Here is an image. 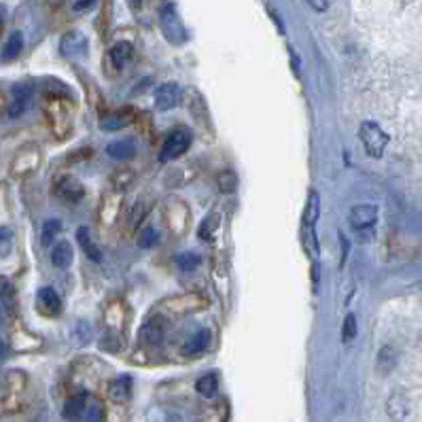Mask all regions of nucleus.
I'll return each mask as SVG.
<instances>
[{"label": "nucleus", "instance_id": "nucleus-1", "mask_svg": "<svg viewBox=\"0 0 422 422\" xmlns=\"http://www.w3.org/2000/svg\"><path fill=\"white\" fill-rule=\"evenodd\" d=\"M45 117L58 136H66L72 125V107L66 96H47Z\"/></svg>", "mask_w": 422, "mask_h": 422}, {"label": "nucleus", "instance_id": "nucleus-2", "mask_svg": "<svg viewBox=\"0 0 422 422\" xmlns=\"http://www.w3.org/2000/svg\"><path fill=\"white\" fill-rule=\"evenodd\" d=\"M359 138L365 147V153L374 160H380L390 143V136L376 121H363L359 127Z\"/></svg>", "mask_w": 422, "mask_h": 422}, {"label": "nucleus", "instance_id": "nucleus-3", "mask_svg": "<svg viewBox=\"0 0 422 422\" xmlns=\"http://www.w3.org/2000/svg\"><path fill=\"white\" fill-rule=\"evenodd\" d=\"M193 143V134L189 127H174L170 131V136L164 140V147L160 151V162L170 164L174 160H178L180 155L187 153V149Z\"/></svg>", "mask_w": 422, "mask_h": 422}, {"label": "nucleus", "instance_id": "nucleus-4", "mask_svg": "<svg viewBox=\"0 0 422 422\" xmlns=\"http://www.w3.org/2000/svg\"><path fill=\"white\" fill-rule=\"evenodd\" d=\"M160 25H162V34L166 36V41L170 45H182L187 41V32H184V25H182V19L176 11V5L168 3L162 13H160Z\"/></svg>", "mask_w": 422, "mask_h": 422}, {"label": "nucleus", "instance_id": "nucleus-5", "mask_svg": "<svg viewBox=\"0 0 422 422\" xmlns=\"http://www.w3.org/2000/svg\"><path fill=\"white\" fill-rule=\"evenodd\" d=\"M208 306V299L198 295V293H187V295H178V297H170L166 302L160 304V308L164 310V314L170 316H187L193 312H200Z\"/></svg>", "mask_w": 422, "mask_h": 422}, {"label": "nucleus", "instance_id": "nucleus-6", "mask_svg": "<svg viewBox=\"0 0 422 422\" xmlns=\"http://www.w3.org/2000/svg\"><path fill=\"white\" fill-rule=\"evenodd\" d=\"M39 166H41V151H39V147L30 145L15 155V160L11 164V176H15V178L32 176L39 170Z\"/></svg>", "mask_w": 422, "mask_h": 422}, {"label": "nucleus", "instance_id": "nucleus-7", "mask_svg": "<svg viewBox=\"0 0 422 422\" xmlns=\"http://www.w3.org/2000/svg\"><path fill=\"white\" fill-rule=\"evenodd\" d=\"M121 206H123V193L121 191H109L107 196L102 198L100 206H98V221L102 227H111L119 213H121Z\"/></svg>", "mask_w": 422, "mask_h": 422}, {"label": "nucleus", "instance_id": "nucleus-8", "mask_svg": "<svg viewBox=\"0 0 422 422\" xmlns=\"http://www.w3.org/2000/svg\"><path fill=\"white\" fill-rule=\"evenodd\" d=\"M36 310L47 319H58L62 314V299L51 286H43L36 293Z\"/></svg>", "mask_w": 422, "mask_h": 422}, {"label": "nucleus", "instance_id": "nucleus-9", "mask_svg": "<svg viewBox=\"0 0 422 422\" xmlns=\"http://www.w3.org/2000/svg\"><path fill=\"white\" fill-rule=\"evenodd\" d=\"M166 223L170 227L172 233L182 235L184 229L189 227V208L184 206L182 202L174 200L166 206Z\"/></svg>", "mask_w": 422, "mask_h": 422}, {"label": "nucleus", "instance_id": "nucleus-10", "mask_svg": "<svg viewBox=\"0 0 422 422\" xmlns=\"http://www.w3.org/2000/svg\"><path fill=\"white\" fill-rule=\"evenodd\" d=\"M136 121V111L134 109H119V111H109L100 117V129L104 131H119L127 127L129 123Z\"/></svg>", "mask_w": 422, "mask_h": 422}, {"label": "nucleus", "instance_id": "nucleus-11", "mask_svg": "<svg viewBox=\"0 0 422 422\" xmlns=\"http://www.w3.org/2000/svg\"><path fill=\"white\" fill-rule=\"evenodd\" d=\"M30 94H32V83L30 81H23V83H17L13 85V98L7 107V113L9 117H21L28 109V102H30Z\"/></svg>", "mask_w": 422, "mask_h": 422}, {"label": "nucleus", "instance_id": "nucleus-12", "mask_svg": "<svg viewBox=\"0 0 422 422\" xmlns=\"http://www.w3.org/2000/svg\"><path fill=\"white\" fill-rule=\"evenodd\" d=\"M60 54L68 60L87 54V39L81 32H66L60 41Z\"/></svg>", "mask_w": 422, "mask_h": 422}, {"label": "nucleus", "instance_id": "nucleus-13", "mask_svg": "<svg viewBox=\"0 0 422 422\" xmlns=\"http://www.w3.org/2000/svg\"><path fill=\"white\" fill-rule=\"evenodd\" d=\"M378 221V208L374 204H357L350 210V225L355 229H372Z\"/></svg>", "mask_w": 422, "mask_h": 422}, {"label": "nucleus", "instance_id": "nucleus-14", "mask_svg": "<svg viewBox=\"0 0 422 422\" xmlns=\"http://www.w3.org/2000/svg\"><path fill=\"white\" fill-rule=\"evenodd\" d=\"M153 100L160 111H172L180 102V87L176 83H162L160 87H155Z\"/></svg>", "mask_w": 422, "mask_h": 422}, {"label": "nucleus", "instance_id": "nucleus-15", "mask_svg": "<svg viewBox=\"0 0 422 422\" xmlns=\"http://www.w3.org/2000/svg\"><path fill=\"white\" fill-rule=\"evenodd\" d=\"M166 337V316L160 314V316H151V319L143 325L140 329V339L147 341V344L155 346V344H160V341Z\"/></svg>", "mask_w": 422, "mask_h": 422}, {"label": "nucleus", "instance_id": "nucleus-16", "mask_svg": "<svg viewBox=\"0 0 422 422\" xmlns=\"http://www.w3.org/2000/svg\"><path fill=\"white\" fill-rule=\"evenodd\" d=\"M56 191H58L60 198H64L66 202H72V204L81 202V200L85 198V193H87L85 184H83L81 180L72 178V176H64V178H60L58 184H56Z\"/></svg>", "mask_w": 422, "mask_h": 422}, {"label": "nucleus", "instance_id": "nucleus-17", "mask_svg": "<svg viewBox=\"0 0 422 422\" xmlns=\"http://www.w3.org/2000/svg\"><path fill=\"white\" fill-rule=\"evenodd\" d=\"M131 58V45L129 43H117L109 49V54H107V70L111 72H119Z\"/></svg>", "mask_w": 422, "mask_h": 422}, {"label": "nucleus", "instance_id": "nucleus-18", "mask_svg": "<svg viewBox=\"0 0 422 422\" xmlns=\"http://www.w3.org/2000/svg\"><path fill=\"white\" fill-rule=\"evenodd\" d=\"M210 339H213V335H210L208 329H200L196 331L187 341H184V346H182V355H187V357H196L200 352H204L208 346H210Z\"/></svg>", "mask_w": 422, "mask_h": 422}, {"label": "nucleus", "instance_id": "nucleus-19", "mask_svg": "<svg viewBox=\"0 0 422 422\" xmlns=\"http://www.w3.org/2000/svg\"><path fill=\"white\" fill-rule=\"evenodd\" d=\"M149 213H151V200L140 198L134 206L129 208V215H127V223H125V227H127L129 231H136V229L143 225V221L147 219Z\"/></svg>", "mask_w": 422, "mask_h": 422}, {"label": "nucleus", "instance_id": "nucleus-20", "mask_svg": "<svg viewBox=\"0 0 422 422\" xmlns=\"http://www.w3.org/2000/svg\"><path fill=\"white\" fill-rule=\"evenodd\" d=\"M131 394V378L129 376H119L109 384V399L113 403H125Z\"/></svg>", "mask_w": 422, "mask_h": 422}, {"label": "nucleus", "instance_id": "nucleus-21", "mask_svg": "<svg viewBox=\"0 0 422 422\" xmlns=\"http://www.w3.org/2000/svg\"><path fill=\"white\" fill-rule=\"evenodd\" d=\"M72 259H74V253H72L70 242H66V240L54 244V249H51V263H54V266L60 268V270L70 268L72 266Z\"/></svg>", "mask_w": 422, "mask_h": 422}, {"label": "nucleus", "instance_id": "nucleus-22", "mask_svg": "<svg viewBox=\"0 0 422 422\" xmlns=\"http://www.w3.org/2000/svg\"><path fill=\"white\" fill-rule=\"evenodd\" d=\"M107 155L115 162H127L136 155V147L129 140H115L107 147Z\"/></svg>", "mask_w": 422, "mask_h": 422}, {"label": "nucleus", "instance_id": "nucleus-23", "mask_svg": "<svg viewBox=\"0 0 422 422\" xmlns=\"http://www.w3.org/2000/svg\"><path fill=\"white\" fill-rule=\"evenodd\" d=\"M76 242H78V249H83V253H85L92 261H100V259H102L100 249H98L96 242L92 240L89 227H78V229H76Z\"/></svg>", "mask_w": 422, "mask_h": 422}, {"label": "nucleus", "instance_id": "nucleus-24", "mask_svg": "<svg viewBox=\"0 0 422 422\" xmlns=\"http://www.w3.org/2000/svg\"><path fill=\"white\" fill-rule=\"evenodd\" d=\"M319 213H321V198L316 191H310L306 208H304V217H302V225L306 227H314L316 221H319Z\"/></svg>", "mask_w": 422, "mask_h": 422}, {"label": "nucleus", "instance_id": "nucleus-25", "mask_svg": "<svg viewBox=\"0 0 422 422\" xmlns=\"http://www.w3.org/2000/svg\"><path fill=\"white\" fill-rule=\"evenodd\" d=\"M85 405H87V394L85 392L72 394V397L64 403V416L74 420V418H78L85 412Z\"/></svg>", "mask_w": 422, "mask_h": 422}, {"label": "nucleus", "instance_id": "nucleus-26", "mask_svg": "<svg viewBox=\"0 0 422 422\" xmlns=\"http://www.w3.org/2000/svg\"><path fill=\"white\" fill-rule=\"evenodd\" d=\"M136 180V172L134 170H129V168H121V170H115L113 176H111V184H113V189L115 191H125L131 187V182Z\"/></svg>", "mask_w": 422, "mask_h": 422}, {"label": "nucleus", "instance_id": "nucleus-27", "mask_svg": "<svg viewBox=\"0 0 422 422\" xmlns=\"http://www.w3.org/2000/svg\"><path fill=\"white\" fill-rule=\"evenodd\" d=\"M221 225V215L219 213H210L206 215V219L200 223V229H198V235L202 240H213L215 238V233Z\"/></svg>", "mask_w": 422, "mask_h": 422}, {"label": "nucleus", "instance_id": "nucleus-28", "mask_svg": "<svg viewBox=\"0 0 422 422\" xmlns=\"http://www.w3.org/2000/svg\"><path fill=\"white\" fill-rule=\"evenodd\" d=\"M21 49H23V36H21L19 32H13V34L9 36V41L5 43V47H3V60H5V62L17 60L19 54H21Z\"/></svg>", "mask_w": 422, "mask_h": 422}, {"label": "nucleus", "instance_id": "nucleus-29", "mask_svg": "<svg viewBox=\"0 0 422 422\" xmlns=\"http://www.w3.org/2000/svg\"><path fill=\"white\" fill-rule=\"evenodd\" d=\"M217 388H219V380L215 374H204L198 382H196V390L202 394V397L210 399L217 394Z\"/></svg>", "mask_w": 422, "mask_h": 422}, {"label": "nucleus", "instance_id": "nucleus-30", "mask_svg": "<svg viewBox=\"0 0 422 422\" xmlns=\"http://www.w3.org/2000/svg\"><path fill=\"white\" fill-rule=\"evenodd\" d=\"M60 231H62V221H58V219H47V221L43 223V235H41L43 246H51V244H54V240L58 238Z\"/></svg>", "mask_w": 422, "mask_h": 422}, {"label": "nucleus", "instance_id": "nucleus-31", "mask_svg": "<svg viewBox=\"0 0 422 422\" xmlns=\"http://www.w3.org/2000/svg\"><path fill=\"white\" fill-rule=\"evenodd\" d=\"M302 242H304V246H306V253H308L312 259L319 257V238H316L314 227L302 225Z\"/></svg>", "mask_w": 422, "mask_h": 422}, {"label": "nucleus", "instance_id": "nucleus-32", "mask_svg": "<svg viewBox=\"0 0 422 422\" xmlns=\"http://www.w3.org/2000/svg\"><path fill=\"white\" fill-rule=\"evenodd\" d=\"M217 187H219L221 193H231V191H235V187H238V176H235V172H231V170L219 172V176H217Z\"/></svg>", "mask_w": 422, "mask_h": 422}, {"label": "nucleus", "instance_id": "nucleus-33", "mask_svg": "<svg viewBox=\"0 0 422 422\" xmlns=\"http://www.w3.org/2000/svg\"><path fill=\"white\" fill-rule=\"evenodd\" d=\"M157 242H160V233H157L153 227H143L136 235V244L138 249H153Z\"/></svg>", "mask_w": 422, "mask_h": 422}, {"label": "nucleus", "instance_id": "nucleus-34", "mask_svg": "<svg viewBox=\"0 0 422 422\" xmlns=\"http://www.w3.org/2000/svg\"><path fill=\"white\" fill-rule=\"evenodd\" d=\"M107 323H109L111 329H115V323H119V327L123 329V325H125V310H123V304L115 302V304L109 306V310H107Z\"/></svg>", "mask_w": 422, "mask_h": 422}, {"label": "nucleus", "instance_id": "nucleus-35", "mask_svg": "<svg viewBox=\"0 0 422 422\" xmlns=\"http://www.w3.org/2000/svg\"><path fill=\"white\" fill-rule=\"evenodd\" d=\"M83 416H85L87 422H104V420H107V412H104V405L98 399L85 405Z\"/></svg>", "mask_w": 422, "mask_h": 422}, {"label": "nucleus", "instance_id": "nucleus-36", "mask_svg": "<svg viewBox=\"0 0 422 422\" xmlns=\"http://www.w3.org/2000/svg\"><path fill=\"white\" fill-rule=\"evenodd\" d=\"M174 261L182 272H193L200 266V257L196 253H180V255H176Z\"/></svg>", "mask_w": 422, "mask_h": 422}, {"label": "nucleus", "instance_id": "nucleus-37", "mask_svg": "<svg viewBox=\"0 0 422 422\" xmlns=\"http://www.w3.org/2000/svg\"><path fill=\"white\" fill-rule=\"evenodd\" d=\"M355 337H357V316L346 314L344 325H341V341H344V344H350Z\"/></svg>", "mask_w": 422, "mask_h": 422}, {"label": "nucleus", "instance_id": "nucleus-38", "mask_svg": "<svg viewBox=\"0 0 422 422\" xmlns=\"http://www.w3.org/2000/svg\"><path fill=\"white\" fill-rule=\"evenodd\" d=\"M13 249V229L0 227V257H7Z\"/></svg>", "mask_w": 422, "mask_h": 422}, {"label": "nucleus", "instance_id": "nucleus-39", "mask_svg": "<svg viewBox=\"0 0 422 422\" xmlns=\"http://www.w3.org/2000/svg\"><path fill=\"white\" fill-rule=\"evenodd\" d=\"M394 352H392V348H382L380 350V355H378V367L382 369V372H390V369L394 367Z\"/></svg>", "mask_w": 422, "mask_h": 422}, {"label": "nucleus", "instance_id": "nucleus-40", "mask_svg": "<svg viewBox=\"0 0 422 422\" xmlns=\"http://www.w3.org/2000/svg\"><path fill=\"white\" fill-rule=\"evenodd\" d=\"M13 293H15L13 282L5 276H0V299H11Z\"/></svg>", "mask_w": 422, "mask_h": 422}, {"label": "nucleus", "instance_id": "nucleus-41", "mask_svg": "<svg viewBox=\"0 0 422 422\" xmlns=\"http://www.w3.org/2000/svg\"><path fill=\"white\" fill-rule=\"evenodd\" d=\"M306 3L314 9V11H319V13H323V11H327L329 9V5H331V0H306Z\"/></svg>", "mask_w": 422, "mask_h": 422}, {"label": "nucleus", "instance_id": "nucleus-42", "mask_svg": "<svg viewBox=\"0 0 422 422\" xmlns=\"http://www.w3.org/2000/svg\"><path fill=\"white\" fill-rule=\"evenodd\" d=\"M337 238H339V244H341V263H344L346 261V255H348V249H350V244H348V238H346V235L344 233H337Z\"/></svg>", "mask_w": 422, "mask_h": 422}, {"label": "nucleus", "instance_id": "nucleus-43", "mask_svg": "<svg viewBox=\"0 0 422 422\" xmlns=\"http://www.w3.org/2000/svg\"><path fill=\"white\" fill-rule=\"evenodd\" d=\"M98 3V0H76V3H74V11H89L94 5Z\"/></svg>", "mask_w": 422, "mask_h": 422}, {"label": "nucleus", "instance_id": "nucleus-44", "mask_svg": "<svg viewBox=\"0 0 422 422\" xmlns=\"http://www.w3.org/2000/svg\"><path fill=\"white\" fill-rule=\"evenodd\" d=\"M62 3H64V0H49V5H51V7H60Z\"/></svg>", "mask_w": 422, "mask_h": 422}, {"label": "nucleus", "instance_id": "nucleus-45", "mask_svg": "<svg viewBox=\"0 0 422 422\" xmlns=\"http://www.w3.org/2000/svg\"><path fill=\"white\" fill-rule=\"evenodd\" d=\"M5 107H7V102H5V98H3V96H0V113L5 111Z\"/></svg>", "mask_w": 422, "mask_h": 422}, {"label": "nucleus", "instance_id": "nucleus-46", "mask_svg": "<svg viewBox=\"0 0 422 422\" xmlns=\"http://www.w3.org/2000/svg\"><path fill=\"white\" fill-rule=\"evenodd\" d=\"M5 352H7V348H5V344H3V341H0V359L5 357Z\"/></svg>", "mask_w": 422, "mask_h": 422}, {"label": "nucleus", "instance_id": "nucleus-47", "mask_svg": "<svg viewBox=\"0 0 422 422\" xmlns=\"http://www.w3.org/2000/svg\"><path fill=\"white\" fill-rule=\"evenodd\" d=\"M134 3H140V0H134Z\"/></svg>", "mask_w": 422, "mask_h": 422}]
</instances>
